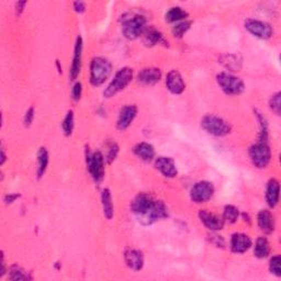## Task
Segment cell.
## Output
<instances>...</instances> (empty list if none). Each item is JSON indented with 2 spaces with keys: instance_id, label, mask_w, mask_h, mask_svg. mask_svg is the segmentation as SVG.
Returning <instances> with one entry per match:
<instances>
[{
  "instance_id": "1",
  "label": "cell",
  "mask_w": 281,
  "mask_h": 281,
  "mask_svg": "<svg viewBox=\"0 0 281 281\" xmlns=\"http://www.w3.org/2000/svg\"><path fill=\"white\" fill-rule=\"evenodd\" d=\"M131 210L136 215L137 220L144 225L152 224L168 216L165 204L148 193H139L134 198L131 203Z\"/></svg>"
},
{
  "instance_id": "2",
  "label": "cell",
  "mask_w": 281,
  "mask_h": 281,
  "mask_svg": "<svg viewBox=\"0 0 281 281\" xmlns=\"http://www.w3.org/2000/svg\"><path fill=\"white\" fill-rule=\"evenodd\" d=\"M112 72V66L103 57L93 58L90 65V83L93 86H101Z\"/></svg>"
},
{
  "instance_id": "3",
  "label": "cell",
  "mask_w": 281,
  "mask_h": 281,
  "mask_svg": "<svg viewBox=\"0 0 281 281\" xmlns=\"http://www.w3.org/2000/svg\"><path fill=\"white\" fill-rule=\"evenodd\" d=\"M133 79V69L130 67L121 68L118 73L115 74L114 78L109 84L107 89L104 90L103 95L105 98L113 97L116 93L125 89L126 86L131 83Z\"/></svg>"
},
{
  "instance_id": "4",
  "label": "cell",
  "mask_w": 281,
  "mask_h": 281,
  "mask_svg": "<svg viewBox=\"0 0 281 281\" xmlns=\"http://www.w3.org/2000/svg\"><path fill=\"white\" fill-rule=\"evenodd\" d=\"M146 19L140 15H133L123 20L122 32L127 40H135L146 29Z\"/></svg>"
},
{
  "instance_id": "5",
  "label": "cell",
  "mask_w": 281,
  "mask_h": 281,
  "mask_svg": "<svg viewBox=\"0 0 281 281\" xmlns=\"http://www.w3.org/2000/svg\"><path fill=\"white\" fill-rule=\"evenodd\" d=\"M201 126L206 132L214 136H225L231 132L228 122L216 115H206L201 121Z\"/></svg>"
},
{
  "instance_id": "6",
  "label": "cell",
  "mask_w": 281,
  "mask_h": 281,
  "mask_svg": "<svg viewBox=\"0 0 281 281\" xmlns=\"http://www.w3.org/2000/svg\"><path fill=\"white\" fill-rule=\"evenodd\" d=\"M249 157L255 167L266 168L268 166V164L270 163V158H271V152L270 149H269L267 142L259 140L258 143H256L251 146L249 149Z\"/></svg>"
},
{
  "instance_id": "7",
  "label": "cell",
  "mask_w": 281,
  "mask_h": 281,
  "mask_svg": "<svg viewBox=\"0 0 281 281\" xmlns=\"http://www.w3.org/2000/svg\"><path fill=\"white\" fill-rule=\"evenodd\" d=\"M219 86L222 88L226 95L231 96H238L244 91L245 85L242 79H239L235 76L226 73H221L216 76Z\"/></svg>"
},
{
  "instance_id": "8",
  "label": "cell",
  "mask_w": 281,
  "mask_h": 281,
  "mask_svg": "<svg viewBox=\"0 0 281 281\" xmlns=\"http://www.w3.org/2000/svg\"><path fill=\"white\" fill-rule=\"evenodd\" d=\"M87 168L96 183H100L104 176V157L101 152L87 155Z\"/></svg>"
},
{
  "instance_id": "9",
  "label": "cell",
  "mask_w": 281,
  "mask_h": 281,
  "mask_svg": "<svg viewBox=\"0 0 281 281\" xmlns=\"http://www.w3.org/2000/svg\"><path fill=\"white\" fill-rule=\"evenodd\" d=\"M214 193L213 185L209 181H199L190 191L191 200L196 203H204L212 198Z\"/></svg>"
},
{
  "instance_id": "10",
  "label": "cell",
  "mask_w": 281,
  "mask_h": 281,
  "mask_svg": "<svg viewBox=\"0 0 281 281\" xmlns=\"http://www.w3.org/2000/svg\"><path fill=\"white\" fill-rule=\"evenodd\" d=\"M245 29L249 33L253 34L254 37L262 40L270 39L272 35V29L270 25L260 20L247 19L245 21Z\"/></svg>"
},
{
  "instance_id": "11",
  "label": "cell",
  "mask_w": 281,
  "mask_h": 281,
  "mask_svg": "<svg viewBox=\"0 0 281 281\" xmlns=\"http://www.w3.org/2000/svg\"><path fill=\"white\" fill-rule=\"evenodd\" d=\"M199 218L204 224V226L208 227L211 231H219L222 230L224 226V219L222 216L216 215L212 212H209L207 210H201L199 212Z\"/></svg>"
},
{
  "instance_id": "12",
  "label": "cell",
  "mask_w": 281,
  "mask_h": 281,
  "mask_svg": "<svg viewBox=\"0 0 281 281\" xmlns=\"http://www.w3.org/2000/svg\"><path fill=\"white\" fill-rule=\"evenodd\" d=\"M136 114H137V108L135 105L130 104L123 107L119 113L118 122H116V126H118L119 130H125V128L130 126L133 120L135 119Z\"/></svg>"
},
{
  "instance_id": "13",
  "label": "cell",
  "mask_w": 281,
  "mask_h": 281,
  "mask_svg": "<svg viewBox=\"0 0 281 281\" xmlns=\"http://www.w3.org/2000/svg\"><path fill=\"white\" fill-rule=\"evenodd\" d=\"M155 167L157 171H160L165 177L174 178L177 176V167L173 158L171 157H158L155 162Z\"/></svg>"
},
{
  "instance_id": "14",
  "label": "cell",
  "mask_w": 281,
  "mask_h": 281,
  "mask_svg": "<svg viewBox=\"0 0 281 281\" xmlns=\"http://www.w3.org/2000/svg\"><path fill=\"white\" fill-rule=\"evenodd\" d=\"M166 86L168 90L174 95H180L185 90V83L178 70H171L166 78Z\"/></svg>"
},
{
  "instance_id": "15",
  "label": "cell",
  "mask_w": 281,
  "mask_h": 281,
  "mask_svg": "<svg viewBox=\"0 0 281 281\" xmlns=\"http://www.w3.org/2000/svg\"><path fill=\"white\" fill-rule=\"evenodd\" d=\"M251 246V239L243 233H235L231 238V249L233 253L243 254L247 251Z\"/></svg>"
},
{
  "instance_id": "16",
  "label": "cell",
  "mask_w": 281,
  "mask_h": 281,
  "mask_svg": "<svg viewBox=\"0 0 281 281\" xmlns=\"http://www.w3.org/2000/svg\"><path fill=\"white\" fill-rule=\"evenodd\" d=\"M162 78L161 69L155 67H150L142 69L137 75L138 83L146 85V86H153L157 84Z\"/></svg>"
},
{
  "instance_id": "17",
  "label": "cell",
  "mask_w": 281,
  "mask_h": 281,
  "mask_svg": "<svg viewBox=\"0 0 281 281\" xmlns=\"http://www.w3.org/2000/svg\"><path fill=\"white\" fill-rule=\"evenodd\" d=\"M81 55H83V39L78 37L77 41H76V44H75L72 68H70V72H69L70 79H72V80H75L76 78H77V76L80 73Z\"/></svg>"
},
{
  "instance_id": "18",
  "label": "cell",
  "mask_w": 281,
  "mask_h": 281,
  "mask_svg": "<svg viewBox=\"0 0 281 281\" xmlns=\"http://www.w3.org/2000/svg\"><path fill=\"white\" fill-rule=\"evenodd\" d=\"M124 258L126 265L135 271L140 270L144 265V257L142 251L136 249H128L125 251Z\"/></svg>"
},
{
  "instance_id": "19",
  "label": "cell",
  "mask_w": 281,
  "mask_h": 281,
  "mask_svg": "<svg viewBox=\"0 0 281 281\" xmlns=\"http://www.w3.org/2000/svg\"><path fill=\"white\" fill-rule=\"evenodd\" d=\"M257 222H258V226L263 233L270 234L273 232L274 219L270 211L261 210L258 213V216H257Z\"/></svg>"
},
{
  "instance_id": "20",
  "label": "cell",
  "mask_w": 281,
  "mask_h": 281,
  "mask_svg": "<svg viewBox=\"0 0 281 281\" xmlns=\"http://www.w3.org/2000/svg\"><path fill=\"white\" fill-rule=\"evenodd\" d=\"M266 200L268 206L274 208L279 201V183L276 179H270L266 189Z\"/></svg>"
},
{
  "instance_id": "21",
  "label": "cell",
  "mask_w": 281,
  "mask_h": 281,
  "mask_svg": "<svg viewBox=\"0 0 281 281\" xmlns=\"http://www.w3.org/2000/svg\"><path fill=\"white\" fill-rule=\"evenodd\" d=\"M142 35L144 39V43L148 46H154L165 42V41H164L163 34L158 30H156L154 27L146 28Z\"/></svg>"
},
{
  "instance_id": "22",
  "label": "cell",
  "mask_w": 281,
  "mask_h": 281,
  "mask_svg": "<svg viewBox=\"0 0 281 281\" xmlns=\"http://www.w3.org/2000/svg\"><path fill=\"white\" fill-rule=\"evenodd\" d=\"M134 153L144 162H152L155 157V150L149 143H138L134 148Z\"/></svg>"
},
{
  "instance_id": "23",
  "label": "cell",
  "mask_w": 281,
  "mask_h": 281,
  "mask_svg": "<svg viewBox=\"0 0 281 281\" xmlns=\"http://www.w3.org/2000/svg\"><path fill=\"white\" fill-rule=\"evenodd\" d=\"M101 201L103 207V214L108 220L113 218V203H112V197H111V192L109 189H103L101 193Z\"/></svg>"
},
{
  "instance_id": "24",
  "label": "cell",
  "mask_w": 281,
  "mask_h": 281,
  "mask_svg": "<svg viewBox=\"0 0 281 281\" xmlns=\"http://www.w3.org/2000/svg\"><path fill=\"white\" fill-rule=\"evenodd\" d=\"M269 253H270V245H269L267 238L266 237L257 238L255 244V249H254V254L257 258L259 259L266 258V257L269 255Z\"/></svg>"
},
{
  "instance_id": "25",
  "label": "cell",
  "mask_w": 281,
  "mask_h": 281,
  "mask_svg": "<svg viewBox=\"0 0 281 281\" xmlns=\"http://www.w3.org/2000/svg\"><path fill=\"white\" fill-rule=\"evenodd\" d=\"M38 163H39L38 178H42L43 175L46 172V169H48V165H49V153H48V151H46V149L41 148L39 150Z\"/></svg>"
},
{
  "instance_id": "26",
  "label": "cell",
  "mask_w": 281,
  "mask_h": 281,
  "mask_svg": "<svg viewBox=\"0 0 281 281\" xmlns=\"http://www.w3.org/2000/svg\"><path fill=\"white\" fill-rule=\"evenodd\" d=\"M188 17V13L180 7H174L167 11L166 21L167 22H180L184 21Z\"/></svg>"
},
{
  "instance_id": "27",
  "label": "cell",
  "mask_w": 281,
  "mask_h": 281,
  "mask_svg": "<svg viewBox=\"0 0 281 281\" xmlns=\"http://www.w3.org/2000/svg\"><path fill=\"white\" fill-rule=\"evenodd\" d=\"M191 27V21H180L178 23H176V26L173 28V34L175 38H183L186 34V32L189 30Z\"/></svg>"
},
{
  "instance_id": "28",
  "label": "cell",
  "mask_w": 281,
  "mask_h": 281,
  "mask_svg": "<svg viewBox=\"0 0 281 281\" xmlns=\"http://www.w3.org/2000/svg\"><path fill=\"white\" fill-rule=\"evenodd\" d=\"M238 215H239V211L236 207L226 206L224 208L223 219H224V221H227L228 223H235L238 219Z\"/></svg>"
},
{
  "instance_id": "29",
  "label": "cell",
  "mask_w": 281,
  "mask_h": 281,
  "mask_svg": "<svg viewBox=\"0 0 281 281\" xmlns=\"http://www.w3.org/2000/svg\"><path fill=\"white\" fill-rule=\"evenodd\" d=\"M62 127H63L64 134H65L66 136H69L70 134L73 133V130H74V112L73 111H68L65 119H64V121L62 123Z\"/></svg>"
},
{
  "instance_id": "30",
  "label": "cell",
  "mask_w": 281,
  "mask_h": 281,
  "mask_svg": "<svg viewBox=\"0 0 281 281\" xmlns=\"http://www.w3.org/2000/svg\"><path fill=\"white\" fill-rule=\"evenodd\" d=\"M9 279L10 280H27L29 279L28 273L19 266H13L9 271Z\"/></svg>"
},
{
  "instance_id": "31",
  "label": "cell",
  "mask_w": 281,
  "mask_h": 281,
  "mask_svg": "<svg viewBox=\"0 0 281 281\" xmlns=\"http://www.w3.org/2000/svg\"><path fill=\"white\" fill-rule=\"evenodd\" d=\"M281 258L279 255L272 256V258L270 259V262H269V269H270V272L276 274L277 277L281 276Z\"/></svg>"
},
{
  "instance_id": "32",
  "label": "cell",
  "mask_w": 281,
  "mask_h": 281,
  "mask_svg": "<svg viewBox=\"0 0 281 281\" xmlns=\"http://www.w3.org/2000/svg\"><path fill=\"white\" fill-rule=\"evenodd\" d=\"M269 104H270V108L273 112L277 115H279L281 110V93L277 92L276 95H273L270 99V103Z\"/></svg>"
},
{
  "instance_id": "33",
  "label": "cell",
  "mask_w": 281,
  "mask_h": 281,
  "mask_svg": "<svg viewBox=\"0 0 281 281\" xmlns=\"http://www.w3.org/2000/svg\"><path fill=\"white\" fill-rule=\"evenodd\" d=\"M118 152H119L118 145H116L115 143L111 144V145L109 146V152H108L107 157H105V161H107L108 163H111L112 161H114L116 155H118Z\"/></svg>"
},
{
  "instance_id": "34",
  "label": "cell",
  "mask_w": 281,
  "mask_h": 281,
  "mask_svg": "<svg viewBox=\"0 0 281 281\" xmlns=\"http://www.w3.org/2000/svg\"><path fill=\"white\" fill-rule=\"evenodd\" d=\"M81 92H83V85L81 83H76L73 87V91H72V97L74 100L78 101L80 97H81Z\"/></svg>"
},
{
  "instance_id": "35",
  "label": "cell",
  "mask_w": 281,
  "mask_h": 281,
  "mask_svg": "<svg viewBox=\"0 0 281 281\" xmlns=\"http://www.w3.org/2000/svg\"><path fill=\"white\" fill-rule=\"evenodd\" d=\"M33 119H34V108L31 107L30 109H29L26 114H25V119H23V123H25V125L26 126H30L32 124V122H33Z\"/></svg>"
},
{
  "instance_id": "36",
  "label": "cell",
  "mask_w": 281,
  "mask_h": 281,
  "mask_svg": "<svg viewBox=\"0 0 281 281\" xmlns=\"http://www.w3.org/2000/svg\"><path fill=\"white\" fill-rule=\"evenodd\" d=\"M74 9H75L76 13H79V14H81V13H84V11H85V9H86V6H85V4H84V3L77 2V3H75V4H74Z\"/></svg>"
},
{
  "instance_id": "37",
  "label": "cell",
  "mask_w": 281,
  "mask_h": 281,
  "mask_svg": "<svg viewBox=\"0 0 281 281\" xmlns=\"http://www.w3.org/2000/svg\"><path fill=\"white\" fill-rule=\"evenodd\" d=\"M20 195H18V193H9V195L5 197V201L7 203H13L16 199H18Z\"/></svg>"
},
{
  "instance_id": "38",
  "label": "cell",
  "mask_w": 281,
  "mask_h": 281,
  "mask_svg": "<svg viewBox=\"0 0 281 281\" xmlns=\"http://www.w3.org/2000/svg\"><path fill=\"white\" fill-rule=\"evenodd\" d=\"M27 5L26 2H19V3H17L16 4V10H17V15L18 16H20L21 13L23 11V9H25V6Z\"/></svg>"
},
{
  "instance_id": "39",
  "label": "cell",
  "mask_w": 281,
  "mask_h": 281,
  "mask_svg": "<svg viewBox=\"0 0 281 281\" xmlns=\"http://www.w3.org/2000/svg\"><path fill=\"white\" fill-rule=\"evenodd\" d=\"M2 157H3V158H2V165H3V164H4L5 161H6V155H5V151H4V150H2Z\"/></svg>"
}]
</instances>
